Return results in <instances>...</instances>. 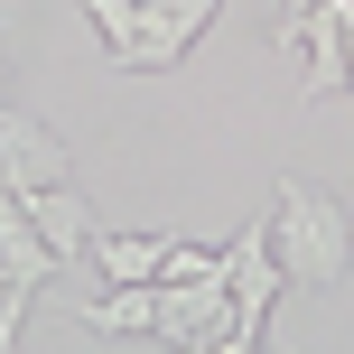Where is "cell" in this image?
Wrapping results in <instances>:
<instances>
[{
  "mask_svg": "<svg viewBox=\"0 0 354 354\" xmlns=\"http://www.w3.org/2000/svg\"><path fill=\"white\" fill-rule=\"evenodd\" d=\"M270 252H280L289 289H345L354 224H345V205L317 187V177H280V196H270Z\"/></svg>",
  "mask_w": 354,
  "mask_h": 354,
  "instance_id": "cell-1",
  "label": "cell"
},
{
  "mask_svg": "<svg viewBox=\"0 0 354 354\" xmlns=\"http://www.w3.org/2000/svg\"><path fill=\"white\" fill-rule=\"evenodd\" d=\"M84 10L122 75H168V66H187V47L214 28L224 0H84Z\"/></svg>",
  "mask_w": 354,
  "mask_h": 354,
  "instance_id": "cell-2",
  "label": "cell"
},
{
  "mask_svg": "<svg viewBox=\"0 0 354 354\" xmlns=\"http://www.w3.org/2000/svg\"><path fill=\"white\" fill-rule=\"evenodd\" d=\"M56 252L37 243V224H28V205H19L10 187H0V354H19V317H28V299L56 280Z\"/></svg>",
  "mask_w": 354,
  "mask_h": 354,
  "instance_id": "cell-3",
  "label": "cell"
},
{
  "mask_svg": "<svg viewBox=\"0 0 354 354\" xmlns=\"http://www.w3.org/2000/svg\"><path fill=\"white\" fill-rule=\"evenodd\" d=\"M149 336L177 345V354L233 336V289H224V270H214V280H149Z\"/></svg>",
  "mask_w": 354,
  "mask_h": 354,
  "instance_id": "cell-4",
  "label": "cell"
},
{
  "mask_svg": "<svg viewBox=\"0 0 354 354\" xmlns=\"http://www.w3.org/2000/svg\"><path fill=\"white\" fill-rule=\"evenodd\" d=\"M224 289H233V336H252V345H261L270 299H289L280 252H270V224H252V233H233V243H224Z\"/></svg>",
  "mask_w": 354,
  "mask_h": 354,
  "instance_id": "cell-5",
  "label": "cell"
},
{
  "mask_svg": "<svg viewBox=\"0 0 354 354\" xmlns=\"http://www.w3.org/2000/svg\"><path fill=\"white\" fill-rule=\"evenodd\" d=\"M0 187L10 196H47V187H75V159L37 112H10L0 103Z\"/></svg>",
  "mask_w": 354,
  "mask_h": 354,
  "instance_id": "cell-6",
  "label": "cell"
},
{
  "mask_svg": "<svg viewBox=\"0 0 354 354\" xmlns=\"http://www.w3.org/2000/svg\"><path fill=\"white\" fill-rule=\"evenodd\" d=\"M19 205H28L37 243H47L56 261H75V252L93 243V205H84V187H47V196H19Z\"/></svg>",
  "mask_w": 354,
  "mask_h": 354,
  "instance_id": "cell-7",
  "label": "cell"
},
{
  "mask_svg": "<svg viewBox=\"0 0 354 354\" xmlns=\"http://www.w3.org/2000/svg\"><path fill=\"white\" fill-rule=\"evenodd\" d=\"M84 252L103 261L112 289H149V280H159V261H168V233H93Z\"/></svg>",
  "mask_w": 354,
  "mask_h": 354,
  "instance_id": "cell-8",
  "label": "cell"
},
{
  "mask_svg": "<svg viewBox=\"0 0 354 354\" xmlns=\"http://www.w3.org/2000/svg\"><path fill=\"white\" fill-rule=\"evenodd\" d=\"M75 317L93 336H149V289H103V299H75Z\"/></svg>",
  "mask_w": 354,
  "mask_h": 354,
  "instance_id": "cell-9",
  "label": "cell"
},
{
  "mask_svg": "<svg viewBox=\"0 0 354 354\" xmlns=\"http://www.w3.org/2000/svg\"><path fill=\"white\" fill-rule=\"evenodd\" d=\"M214 270H224V252H196V243H168L159 280H214Z\"/></svg>",
  "mask_w": 354,
  "mask_h": 354,
  "instance_id": "cell-10",
  "label": "cell"
},
{
  "mask_svg": "<svg viewBox=\"0 0 354 354\" xmlns=\"http://www.w3.org/2000/svg\"><path fill=\"white\" fill-rule=\"evenodd\" d=\"M336 28H345V93H354V0H336Z\"/></svg>",
  "mask_w": 354,
  "mask_h": 354,
  "instance_id": "cell-11",
  "label": "cell"
},
{
  "mask_svg": "<svg viewBox=\"0 0 354 354\" xmlns=\"http://www.w3.org/2000/svg\"><path fill=\"white\" fill-rule=\"evenodd\" d=\"M308 10H317V0H289V10H280V28H289V19H308Z\"/></svg>",
  "mask_w": 354,
  "mask_h": 354,
  "instance_id": "cell-12",
  "label": "cell"
}]
</instances>
